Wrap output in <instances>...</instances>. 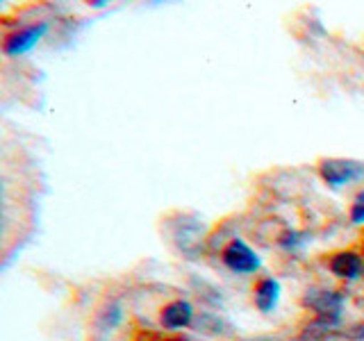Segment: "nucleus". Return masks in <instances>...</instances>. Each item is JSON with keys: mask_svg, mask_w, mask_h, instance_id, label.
Returning <instances> with one entry per match:
<instances>
[{"mask_svg": "<svg viewBox=\"0 0 364 341\" xmlns=\"http://www.w3.org/2000/svg\"><path fill=\"white\" fill-rule=\"evenodd\" d=\"M316 314V323L321 330L335 328L341 321V310H344V296L333 289H312L305 293L303 301Z\"/></svg>", "mask_w": 364, "mask_h": 341, "instance_id": "nucleus-1", "label": "nucleus"}, {"mask_svg": "<svg viewBox=\"0 0 364 341\" xmlns=\"http://www.w3.org/2000/svg\"><path fill=\"white\" fill-rule=\"evenodd\" d=\"M318 173H321L323 182L333 189H341L350 185V182L364 180V162H355V159H323L318 164Z\"/></svg>", "mask_w": 364, "mask_h": 341, "instance_id": "nucleus-2", "label": "nucleus"}, {"mask_svg": "<svg viewBox=\"0 0 364 341\" xmlns=\"http://www.w3.org/2000/svg\"><path fill=\"white\" fill-rule=\"evenodd\" d=\"M221 261L232 273H244V276H246V273L259 271V266H262L259 255L246 242H242V239H232V242L223 248Z\"/></svg>", "mask_w": 364, "mask_h": 341, "instance_id": "nucleus-3", "label": "nucleus"}, {"mask_svg": "<svg viewBox=\"0 0 364 341\" xmlns=\"http://www.w3.org/2000/svg\"><path fill=\"white\" fill-rule=\"evenodd\" d=\"M46 32H48V23H46V21L32 23V26H26V28L16 30V32H11L9 37L5 39V43H3V50H5L7 57L26 55L46 37Z\"/></svg>", "mask_w": 364, "mask_h": 341, "instance_id": "nucleus-4", "label": "nucleus"}, {"mask_svg": "<svg viewBox=\"0 0 364 341\" xmlns=\"http://www.w3.org/2000/svg\"><path fill=\"white\" fill-rule=\"evenodd\" d=\"M159 321L166 330H182L191 325L193 321V307L189 301H171L168 305L162 307V314H159Z\"/></svg>", "mask_w": 364, "mask_h": 341, "instance_id": "nucleus-5", "label": "nucleus"}, {"mask_svg": "<svg viewBox=\"0 0 364 341\" xmlns=\"http://www.w3.org/2000/svg\"><path fill=\"white\" fill-rule=\"evenodd\" d=\"M328 266L333 271V276H337L341 280H358L364 264L358 253H353V250H341V253L330 257Z\"/></svg>", "mask_w": 364, "mask_h": 341, "instance_id": "nucleus-6", "label": "nucleus"}, {"mask_svg": "<svg viewBox=\"0 0 364 341\" xmlns=\"http://www.w3.org/2000/svg\"><path fill=\"white\" fill-rule=\"evenodd\" d=\"M253 301H255V307L262 314H271L278 307V301H280V282L276 278H262L255 284Z\"/></svg>", "mask_w": 364, "mask_h": 341, "instance_id": "nucleus-7", "label": "nucleus"}, {"mask_svg": "<svg viewBox=\"0 0 364 341\" xmlns=\"http://www.w3.org/2000/svg\"><path fill=\"white\" fill-rule=\"evenodd\" d=\"M121 318H123L121 305H119V303H109V305L105 307V310H100V312H98L96 323H98V328L102 330V332H112V330L121 323Z\"/></svg>", "mask_w": 364, "mask_h": 341, "instance_id": "nucleus-8", "label": "nucleus"}, {"mask_svg": "<svg viewBox=\"0 0 364 341\" xmlns=\"http://www.w3.org/2000/svg\"><path fill=\"white\" fill-rule=\"evenodd\" d=\"M350 221L355 225H362L364 223V191H360L355 200L350 205Z\"/></svg>", "mask_w": 364, "mask_h": 341, "instance_id": "nucleus-9", "label": "nucleus"}, {"mask_svg": "<svg viewBox=\"0 0 364 341\" xmlns=\"http://www.w3.org/2000/svg\"><path fill=\"white\" fill-rule=\"evenodd\" d=\"M348 337H350L353 341H364V323L353 325V328L348 330Z\"/></svg>", "mask_w": 364, "mask_h": 341, "instance_id": "nucleus-10", "label": "nucleus"}]
</instances>
